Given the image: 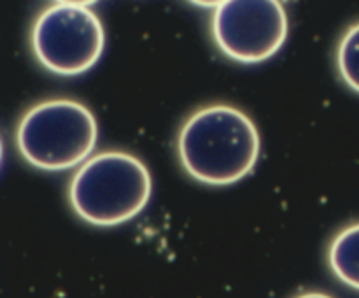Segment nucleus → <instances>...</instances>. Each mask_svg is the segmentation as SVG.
I'll return each mask as SVG.
<instances>
[{
    "label": "nucleus",
    "mask_w": 359,
    "mask_h": 298,
    "mask_svg": "<svg viewBox=\"0 0 359 298\" xmlns=\"http://www.w3.org/2000/svg\"><path fill=\"white\" fill-rule=\"evenodd\" d=\"M287 32V13L277 0H226L217 4L210 20L217 49L244 65H256L277 55Z\"/></svg>",
    "instance_id": "nucleus-5"
},
{
    "label": "nucleus",
    "mask_w": 359,
    "mask_h": 298,
    "mask_svg": "<svg viewBox=\"0 0 359 298\" xmlns=\"http://www.w3.org/2000/svg\"><path fill=\"white\" fill-rule=\"evenodd\" d=\"M14 140L21 158L44 172L81 167L98 140V123L83 102L49 98L32 105L20 118Z\"/></svg>",
    "instance_id": "nucleus-3"
},
{
    "label": "nucleus",
    "mask_w": 359,
    "mask_h": 298,
    "mask_svg": "<svg viewBox=\"0 0 359 298\" xmlns=\"http://www.w3.org/2000/svg\"><path fill=\"white\" fill-rule=\"evenodd\" d=\"M328 263L340 283L359 290V223L335 235L328 249Z\"/></svg>",
    "instance_id": "nucleus-6"
},
{
    "label": "nucleus",
    "mask_w": 359,
    "mask_h": 298,
    "mask_svg": "<svg viewBox=\"0 0 359 298\" xmlns=\"http://www.w3.org/2000/svg\"><path fill=\"white\" fill-rule=\"evenodd\" d=\"M262 139L255 121L230 104H210L186 118L177 133L179 163L207 186L242 181L258 163Z\"/></svg>",
    "instance_id": "nucleus-1"
},
{
    "label": "nucleus",
    "mask_w": 359,
    "mask_h": 298,
    "mask_svg": "<svg viewBox=\"0 0 359 298\" xmlns=\"http://www.w3.org/2000/svg\"><path fill=\"white\" fill-rule=\"evenodd\" d=\"M335 60L340 79L359 93V21L351 25L340 37Z\"/></svg>",
    "instance_id": "nucleus-7"
},
{
    "label": "nucleus",
    "mask_w": 359,
    "mask_h": 298,
    "mask_svg": "<svg viewBox=\"0 0 359 298\" xmlns=\"http://www.w3.org/2000/svg\"><path fill=\"white\" fill-rule=\"evenodd\" d=\"M30 48L48 72L76 77L93 69L105 49V30L93 9L79 2H55L32 23Z\"/></svg>",
    "instance_id": "nucleus-4"
},
{
    "label": "nucleus",
    "mask_w": 359,
    "mask_h": 298,
    "mask_svg": "<svg viewBox=\"0 0 359 298\" xmlns=\"http://www.w3.org/2000/svg\"><path fill=\"white\" fill-rule=\"evenodd\" d=\"M153 195V177L140 158L104 151L88 158L69 182L74 212L93 226H118L139 216Z\"/></svg>",
    "instance_id": "nucleus-2"
},
{
    "label": "nucleus",
    "mask_w": 359,
    "mask_h": 298,
    "mask_svg": "<svg viewBox=\"0 0 359 298\" xmlns=\"http://www.w3.org/2000/svg\"><path fill=\"white\" fill-rule=\"evenodd\" d=\"M297 298H333V297H330V294L326 293H321V291H311V293H304Z\"/></svg>",
    "instance_id": "nucleus-8"
}]
</instances>
